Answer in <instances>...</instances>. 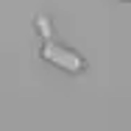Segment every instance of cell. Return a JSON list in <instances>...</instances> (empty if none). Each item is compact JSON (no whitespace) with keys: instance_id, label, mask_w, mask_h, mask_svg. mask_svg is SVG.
<instances>
[{"instance_id":"1","label":"cell","mask_w":131,"mask_h":131,"mask_svg":"<svg viewBox=\"0 0 131 131\" xmlns=\"http://www.w3.org/2000/svg\"><path fill=\"white\" fill-rule=\"evenodd\" d=\"M39 59L48 61V64H53V67H59V70H64V73H70V75L86 73L84 56L75 53V50H70V48H64V45H59L56 39H45V45L39 48Z\"/></svg>"},{"instance_id":"2","label":"cell","mask_w":131,"mask_h":131,"mask_svg":"<svg viewBox=\"0 0 131 131\" xmlns=\"http://www.w3.org/2000/svg\"><path fill=\"white\" fill-rule=\"evenodd\" d=\"M36 31H39L45 39H53V25H50V20H48L45 14H39V17H36Z\"/></svg>"},{"instance_id":"3","label":"cell","mask_w":131,"mask_h":131,"mask_svg":"<svg viewBox=\"0 0 131 131\" xmlns=\"http://www.w3.org/2000/svg\"><path fill=\"white\" fill-rule=\"evenodd\" d=\"M120 3H131V0H120Z\"/></svg>"}]
</instances>
